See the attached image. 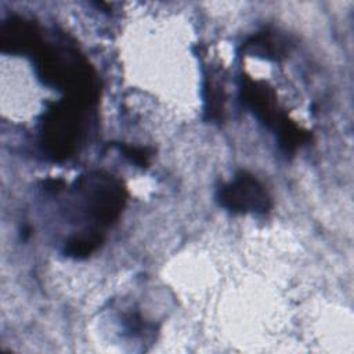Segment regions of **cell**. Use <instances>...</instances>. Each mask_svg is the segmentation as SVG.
<instances>
[{
    "label": "cell",
    "instance_id": "1",
    "mask_svg": "<svg viewBox=\"0 0 354 354\" xmlns=\"http://www.w3.org/2000/svg\"><path fill=\"white\" fill-rule=\"evenodd\" d=\"M37 72L46 84L66 91L69 100L83 106L97 98L95 76L91 68L75 53L40 47Z\"/></svg>",
    "mask_w": 354,
    "mask_h": 354
},
{
    "label": "cell",
    "instance_id": "2",
    "mask_svg": "<svg viewBox=\"0 0 354 354\" xmlns=\"http://www.w3.org/2000/svg\"><path fill=\"white\" fill-rule=\"evenodd\" d=\"M82 106L68 98L46 112L41 123V144L54 160H64L76 151L82 131L79 111Z\"/></svg>",
    "mask_w": 354,
    "mask_h": 354
},
{
    "label": "cell",
    "instance_id": "3",
    "mask_svg": "<svg viewBox=\"0 0 354 354\" xmlns=\"http://www.w3.org/2000/svg\"><path fill=\"white\" fill-rule=\"evenodd\" d=\"M77 192L86 201L87 213L101 225L113 223L126 201V191L120 180L105 171H91L77 181Z\"/></svg>",
    "mask_w": 354,
    "mask_h": 354
},
{
    "label": "cell",
    "instance_id": "4",
    "mask_svg": "<svg viewBox=\"0 0 354 354\" xmlns=\"http://www.w3.org/2000/svg\"><path fill=\"white\" fill-rule=\"evenodd\" d=\"M218 203L234 213H266L271 209V196L250 173L241 171L217 192Z\"/></svg>",
    "mask_w": 354,
    "mask_h": 354
},
{
    "label": "cell",
    "instance_id": "5",
    "mask_svg": "<svg viewBox=\"0 0 354 354\" xmlns=\"http://www.w3.org/2000/svg\"><path fill=\"white\" fill-rule=\"evenodd\" d=\"M0 46L4 53H37L41 47L37 26L32 21H28L25 18L10 17L1 24Z\"/></svg>",
    "mask_w": 354,
    "mask_h": 354
},
{
    "label": "cell",
    "instance_id": "6",
    "mask_svg": "<svg viewBox=\"0 0 354 354\" xmlns=\"http://www.w3.org/2000/svg\"><path fill=\"white\" fill-rule=\"evenodd\" d=\"M241 101L268 127H274L282 113L275 109L272 91L261 82H256L248 76L241 80Z\"/></svg>",
    "mask_w": 354,
    "mask_h": 354
},
{
    "label": "cell",
    "instance_id": "7",
    "mask_svg": "<svg viewBox=\"0 0 354 354\" xmlns=\"http://www.w3.org/2000/svg\"><path fill=\"white\" fill-rule=\"evenodd\" d=\"M243 51L249 54H254L267 59H281L285 57L288 51V43L275 33H257L248 39L243 46Z\"/></svg>",
    "mask_w": 354,
    "mask_h": 354
},
{
    "label": "cell",
    "instance_id": "8",
    "mask_svg": "<svg viewBox=\"0 0 354 354\" xmlns=\"http://www.w3.org/2000/svg\"><path fill=\"white\" fill-rule=\"evenodd\" d=\"M272 129L277 131L279 145L286 153L288 152L293 153L300 145L306 144L311 138V134L307 130L300 129L285 113H282L279 116V119L277 120V123Z\"/></svg>",
    "mask_w": 354,
    "mask_h": 354
},
{
    "label": "cell",
    "instance_id": "9",
    "mask_svg": "<svg viewBox=\"0 0 354 354\" xmlns=\"http://www.w3.org/2000/svg\"><path fill=\"white\" fill-rule=\"evenodd\" d=\"M104 241V236L98 231H90L87 234L76 235L66 242L65 254L75 259H84L95 252Z\"/></svg>",
    "mask_w": 354,
    "mask_h": 354
},
{
    "label": "cell",
    "instance_id": "10",
    "mask_svg": "<svg viewBox=\"0 0 354 354\" xmlns=\"http://www.w3.org/2000/svg\"><path fill=\"white\" fill-rule=\"evenodd\" d=\"M120 151L124 153V156H127L131 162H134L136 165L144 167L148 165L149 160V153L145 148H138V147H129V145H122Z\"/></svg>",
    "mask_w": 354,
    "mask_h": 354
}]
</instances>
